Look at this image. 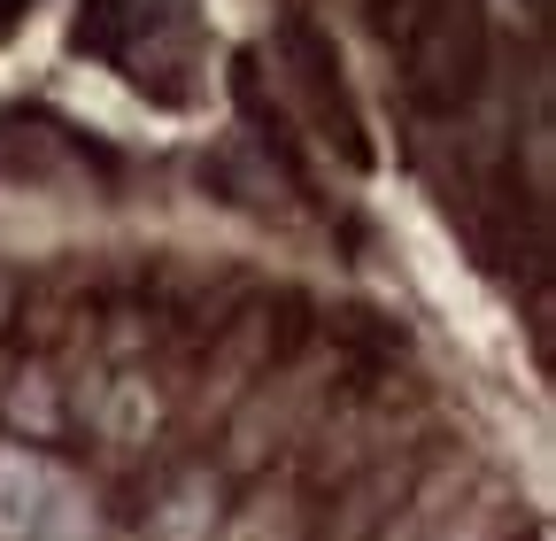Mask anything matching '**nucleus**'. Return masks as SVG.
Instances as JSON below:
<instances>
[{
  "label": "nucleus",
  "mask_w": 556,
  "mask_h": 541,
  "mask_svg": "<svg viewBox=\"0 0 556 541\" xmlns=\"http://www.w3.org/2000/svg\"><path fill=\"white\" fill-rule=\"evenodd\" d=\"M24 9H31V0H0V32H9V24H16Z\"/></svg>",
  "instance_id": "5"
},
{
  "label": "nucleus",
  "mask_w": 556,
  "mask_h": 541,
  "mask_svg": "<svg viewBox=\"0 0 556 541\" xmlns=\"http://www.w3.org/2000/svg\"><path fill=\"white\" fill-rule=\"evenodd\" d=\"M39 511H47V471H39L24 449H9V456H0V541H9V533H31Z\"/></svg>",
  "instance_id": "4"
},
{
  "label": "nucleus",
  "mask_w": 556,
  "mask_h": 541,
  "mask_svg": "<svg viewBox=\"0 0 556 541\" xmlns=\"http://www.w3.org/2000/svg\"><path fill=\"white\" fill-rule=\"evenodd\" d=\"M287 78H294V93L309 101V116H317L325 140H340V155H348V163H371L364 116H356V101H348V78H340V54L317 39V24H309V16H294V24H287Z\"/></svg>",
  "instance_id": "3"
},
{
  "label": "nucleus",
  "mask_w": 556,
  "mask_h": 541,
  "mask_svg": "<svg viewBox=\"0 0 556 541\" xmlns=\"http://www.w3.org/2000/svg\"><path fill=\"white\" fill-rule=\"evenodd\" d=\"M394 54H402V93L426 116L471 109V93L486 86V0H402Z\"/></svg>",
  "instance_id": "2"
},
{
  "label": "nucleus",
  "mask_w": 556,
  "mask_h": 541,
  "mask_svg": "<svg viewBox=\"0 0 556 541\" xmlns=\"http://www.w3.org/2000/svg\"><path fill=\"white\" fill-rule=\"evenodd\" d=\"M78 54H101L148 101L186 109L201 86V9L193 0H86Z\"/></svg>",
  "instance_id": "1"
}]
</instances>
